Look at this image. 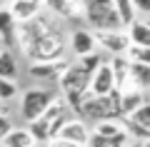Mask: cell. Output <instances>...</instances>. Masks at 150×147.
Instances as JSON below:
<instances>
[{
    "label": "cell",
    "instance_id": "cell-21",
    "mask_svg": "<svg viewBox=\"0 0 150 147\" xmlns=\"http://www.w3.org/2000/svg\"><path fill=\"white\" fill-rule=\"evenodd\" d=\"M128 63H135V65H150V47H138V45H128L123 55Z\"/></svg>",
    "mask_w": 150,
    "mask_h": 147
},
{
    "label": "cell",
    "instance_id": "cell-7",
    "mask_svg": "<svg viewBox=\"0 0 150 147\" xmlns=\"http://www.w3.org/2000/svg\"><path fill=\"white\" fill-rule=\"evenodd\" d=\"M93 37H95V45H100L103 50H108L112 58H120V55H125V50H128V45H130L128 35H125V32H120V30L93 32Z\"/></svg>",
    "mask_w": 150,
    "mask_h": 147
},
{
    "label": "cell",
    "instance_id": "cell-11",
    "mask_svg": "<svg viewBox=\"0 0 150 147\" xmlns=\"http://www.w3.org/2000/svg\"><path fill=\"white\" fill-rule=\"evenodd\" d=\"M68 60H58V63H38V65H30V75L35 80H53L58 82L60 75L68 70Z\"/></svg>",
    "mask_w": 150,
    "mask_h": 147
},
{
    "label": "cell",
    "instance_id": "cell-17",
    "mask_svg": "<svg viewBox=\"0 0 150 147\" xmlns=\"http://www.w3.org/2000/svg\"><path fill=\"white\" fill-rule=\"evenodd\" d=\"M0 80H18V58L13 55V50H3L0 53Z\"/></svg>",
    "mask_w": 150,
    "mask_h": 147
},
{
    "label": "cell",
    "instance_id": "cell-25",
    "mask_svg": "<svg viewBox=\"0 0 150 147\" xmlns=\"http://www.w3.org/2000/svg\"><path fill=\"white\" fill-rule=\"evenodd\" d=\"M48 147H75V145H70V142H63V140H58V137H53V140H48Z\"/></svg>",
    "mask_w": 150,
    "mask_h": 147
},
{
    "label": "cell",
    "instance_id": "cell-16",
    "mask_svg": "<svg viewBox=\"0 0 150 147\" xmlns=\"http://www.w3.org/2000/svg\"><path fill=\"white\" fill-rule=\"evenodd\" d=\"M0 40L5 45V50L15 45V20L10 18L8 8H0Z\"/></svg>",
    "mask_w": 150,
    "mask_h": 147
},
{
    "label": "cell",
    "instance_id": "cell-26",
    "mask_svg": "<svg viewBox=\"0 0 150 147\" xmlns=\"http://www.w3.org/2000/svg\"><path fill=\"white\" fill-rule=\"evenodd\" d=\"M125 147H145V145H143V142H128Z\"/></svg>",
    "mask_w": 150,
    "mask_h": 147
},
{
    "label": "cell",
    "instance_id": "cell-5",
    "mask_svg": "<svg viewBox=\"0 0 150 147\" xmlns=\"http://www.w3.org/2000/svg\"><path fill=\"white\" fill-rule=\"evenodd\" d=\"M53 97H55V95L50 92V90H45V87H30V90H25L23 97H20V115H23V120H25V122L40 120L43 112L48 110V105H50Z\"/></svg>",
    "mask_w": 150,
    "mask_h": 147
},
{
    "label": "cell",
    "instance_id": "cell-15",
    "mask_svg": "<svg viewBox=\"0 0 150 147\" xmlns=\"http://www.w3.org/2000/svg\"><path fill=\"white\" fill-rule=\"evenodd\" d=\"M145 92H138V90H125V92H120V117H128L133 115L135 110H138L140 105H145Z\"/></svg>",
    "mask_w": 150,
    "mask_h": 147
},
{
    "label": "cell",
    "instance_id": "cell-8",
    "mask_svg": "<svg viewBox=\"0 0 150 147\" xmlns=\"http://www.w3.org/2000/svg\"><path fill=\"white\" fill-rule=\"evenodd\" d=\"M115 92V82H112V72H110V65L103 63L100 68L93 72L90 77V87H88V95L90 97H105V95Z\"/></svg>",
    "mask_w": 150,
    "mask_h": 147
},
{
    "label": "cell",
    "instance_id": "cell-4",
    "mask_svg": "<svg viewBox=\"0 0 150 147\" xmlns=\"http://www.w3.org/2000/svg\"><path fill=\"white\" fill-rule=\"evenodd\" d=\"M83 20L90 23V32H108V30H120L115 5L105 0H90L83 3Z\"/></svg>",
    "mask_w": 150,
    "mask_h": 147
},
{
    "label": "cell",
    "instance_id": "cell-18",
    "mask_svg": "<svg viewBox=\"0 0 150 147\" xmlns=\"http://www.w3.org/2000/svg\"><path fill=\"white\" fill-rule=\"evenodd\" d=\"M33 145V137L28 135L25 127H13L3 140H0V147H28Z\"/></svg>",
    "mask_w": 150,
    "mask_h": 147
},
{
    "label": "cell",
    "instance_id": "cell-23",
    "mask_svg": "<svg viewBox=\"0 0 150 147\" xmlns=\"http://www.w3.org/2000/svg\"><path fill=\"white\" fill-rule=\"evenodd\" d=\"M15 95H18V82L0 80V102H10Z\"/></svg>",
    "mask_w": 150,
    "mask_h": 147
},
{
    "label": "cell",
    "instance_id": "cell-24",
    "mask_svg": "<svg viewBox=\"0 0 150 147\" xmlns=\"http://www.w3.org/2000/svg\"><path fill=\"white\" fill-rule=\"evenodd\" d=\"M10 130H13V120H10L8 115H3V112H0V140H3Z\"/></svg>",
    "mask_w": 150,
    "mask_h": 147
},
{
    "label": "cell",
    "instance_id": "cell-13",
    "mask_svg": "<svg viewBox=\"0 0 150 147\" xmlns=\"http://www.w3.org/2000/svg\"><path fill=\"white\" fill-rule=\"evenodd\" d=\"M43 8H48L53 18H80L83 15V3H65V0H50Z\"/></svg>",
    "mask_w": 150,
    "mask_h": 147
},
{
    "label": "cell",
    "instance_id": "cell-2",
    "mask_svg": "<svg viewBox=\"0 0 150 147\" xmlns=\"http://www.w3.org/2000/svg\"><path fill=\"white\" fill-rule=\"evenodd\" d=\"M90 77H93V75L85 72L78 63H70L68 70L60 75L58 82H60V90H63V95H60V97L70 105V110H73V112H78V107L83 105V100H85V97H90V95H88Z\"/></svg>",
    "mask_w": 150,
    "mask_h": 147
},
{
    "label": "cell",
    "instance_id": "cell-6",
    "mask_svg": "<svg viewBox=\"0 0 150 147\" xmlns=\"http://www.w3.org/2000/svg\"><path fill=\"white\" fill-rule=\"evenodd\" d=\"M55 137L63 140V142H70V145H75V147H85L90 132H88V125L80 120V117H70V120L58 130Z\"/></svg>",
    "mask_w": 150,
    "mask_h": 147
},
{
    "label": "cell",
    "instance_id": "cell-9",
    "mask_svg": "<svg viewBox=\"0 0 150 147\" xmlns=\"http://www.w3.org/2000/svg\"><path fill=\"white\" fill-rule=\"evenodd\" d=\"M95 37L88 27H75L70 32V50H73L78 58H88V55L95 53Z\"/></svg>",
    "mask_w": 150,
    "mask_h": 147
},
{
    "label": "cell",
    "instance_id": "cell-3",
    "mask_svg": "<svg viewBox=\"0 0 150 147\" xmlns=\"http://www.w3.org/2000/svg\"><path fill=\"white\" fill-rule=\"evenodd\" d=\"M78 115L93 122L120 120V92H110L105 97H85L83 105L78 107V112H75V117Z\"/></svg>",
    "mask_w": 150,
    "mask_h": 147
},
{
    "label": "cell",
    "instance_id": "cell-27",
    "mask_svg": "<svg viewBox=\"0 0 150 147\" xmlns=\"http://www.w3.org/2000/svg\"><path fill=\"white\" fill-rule=\"evenodd\" d=\"M3 50H5V45H3V40H0V53H3Z\"/></svg>",
    "mask_w": 150,
    "mask_h": 147
},
{
    "label": "cell",
    "instance_id": "cell-22",
    "mask_svg": "<svg viewBox=\"0 0 150 147\" xmlns=\"http://www.w3.org/2000/svg\"><path fill=\"white\" fill-rule=\"evenodd\" d=\"M128 122L135 125V127H140V130H150V105L148 102L140 105L133 115H128Z\"/></svg>",
    "mask_w": 150,
    "mask_h": 147
},
{
    "label": "cell",
    "instance_id": "cell-20",
    "mask_svg": "<svg viewBox=\"0 0 150 147\" xmlns=\"http://www.w3.org/2000/svg\"><path fill=\"white\" fill-rule=\"evenodd\" d=\"M112 5H115V15H118L120 27H123V25L128 27L130 23L138 20V13H135V8H133V3H130V0H115Z\"/></svg>",
    "mask_w": 150,
    "mask_h": 147
},
{
    "label": "cell",
    "instance_id": "cell-14",
    "mask_svg": "<svg viewBox=\"0 0 150 147\" xmlns=\"http://www.w3.org/2000/svg\"><path fill=\"white\" fill-rule=\"evenodd\" d=\"M128 40L130 45H138V47H150V25L143 20H135L128 25Z\"/></svg>",
    "mask_w": 150,
    "mask_h": 147
},
{
    "label": "cell",
    "instance_id": "cell-12",
    "mask_svg": "<svg viewBox=\"0 0 150 147\" xmlns=\"http://www.w3.org/2000/svg\"><path fill=\"white\" fill-rule=\"evenodd\" d=\"M128 85H130V90L145 92V90L150 87V65L130 63V68H128Z\"/></svg>",
    "mask_w": 150,
    "mask_h": 147
},
{
    "label": "cell",
    "instance_id": "cell-10",
    "mask_svg": "<svg viewBox=\"0 0 150 147\" xmlns=\"http://www.w3.org/2000/svg\"><path fill=\"white\" fill-rule=\"evenodd\" d=\"M45 8L40 0H15V3H10V8H8V13H10V18L18 23H28L33 20L35 15H40Z\"/></svg>",
    "mask_w": 150,
    "mask_h": 147
},
{
    "label": "cell",
    "instance_id": "cell-19",
    "mask_svg": "<svg viewBox=\"0 0 150 147\" xmlns=\"http://www.w3.org/2000/svg\"><path fill=\"white\" fill-rule=\"evenodd\" d=\"M125 127H123V120H103V122H95L90 135H98V137H115V135H123Z\"/></svg>",
    "mask_w": 150,
    "mask_h": 147
},
{
    "label": "cell",
    "instance_id": "cell-1",
    "mask_svg": "<svg viewBox=\"0 0 150 147\" xmlns=\"http://www.w3.org/2000/svg\"><path fill=\"white\" fill-rule=\"evenodd\" d=\"M23 55L30 60V65L38 63H58L63 60L65 55V35H63V27L55 25L53 30H48L45 35H40L38 40H33L30 45L20 47Z\"/></svg>",
    "mask_w": 150,
    "mask_h": 147
}]
</instances>
